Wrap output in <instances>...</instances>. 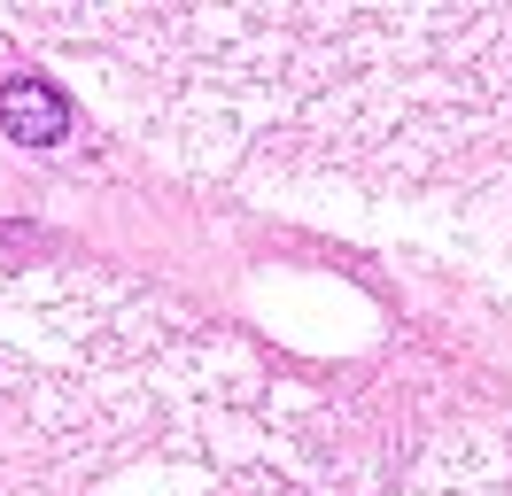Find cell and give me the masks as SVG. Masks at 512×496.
Masks as SVG:
<instances>
[{"mask_svg":"<svg viewBox=\"0 0 512 496\" xmlns=\"http://www.w3.org/2000/svg\"><path fill=\"white\" fill-rule=\"evenodd\" d=\"M0 124H8L16 140H32V148H55L70 132V101L47 86L39 70H16V78L0 86Z\"/></svg>","mask_w":512,"mask_h":496,"instance_id":"obj_1","label":"cell"}]
</instances>
